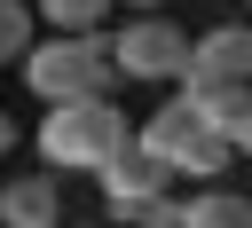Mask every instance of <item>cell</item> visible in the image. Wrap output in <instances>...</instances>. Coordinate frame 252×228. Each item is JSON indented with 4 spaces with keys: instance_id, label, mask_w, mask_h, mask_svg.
<instances>
[{
    "instance_id": "6",
    "label": "cell",
    "mask_w": 252,
    "mask_h": 228,
    "mask_svg": "<svg viewBox=\"0 0 252 228\" xmlns=\"http://www.w3.org/2000/svg\"><path fill=\"white\" fill-rule=\"evenodd\" d=\"M0 228H63V181L47 165L0 181Z\"/></svg>"
},
{
    "instance_id": "15",
    "label": "cell",
    "mask_w": 252,
    "mask_h": 228,
    "mask_svg": "<svg viewBox=\"0 0 252 228\" xmlns=\"http://www.w3.org/2000/svg\"><path fill=\"white\" fill-rule=\"evenodd\" d=\"M244 157H252V142H244Z\"/></svg>"
},
{
    "instance_id": "1",
    "label": "cell",
    "mask_w": 252,
    "mask_h": 228,
    "mask_svg": "<svg viewBox=\"0 0 252 228\" xmlns=\"http://www.w3.org/2000/svg\"><path fill=\"white\" fill-rule=\"evenodd\" d=\"M134 134H126V110L110 94H87V102H55L39 118V165L47 173H102L110 157H126Z\"/></svg>"
},
{
    "instance_id": "4",
    "label": "cell",
    "mask_w": 252,
    "mask_h": 228,
    "mask_svg": "<svg viewBox=\"0 0 252 228\" xmlns=\"http://www.w3.org/2000/svg\"><path fill=\"white\" fill-rule=\"evenodd\" d=\"M189 31L173 24V16H126L118 31H110V55H118V79H142V86H165V79H181L189 71Z\"/></svg>"
},
{
    "instance_id": "12",
    "label": "cell",
    "mask_w": 252,
    "mask_h": 228,
    "mask_svg": "<svg viewBox=\"0 0 252 228\" xmlns=\"http://www.w3.org/2000/svg\"><path fill=\"white\" fill-rule=\"evenodd\" d=\"M110 220H126V228H181V204L173 197H126V204H110Z\"/></svg>"
},
{
    "instance_id": "13",
    "label": "cell",
    "mask_w": 252,
    "mask_h": 228,
    "mask_svg": "<svg viewBox=\"0 0 252 228\" xmlns=\"http://www.w3.org/2000/svg\"><path fill=\"white\" fill-rule=\"evenodd\" d=\"M126 8H134V16H165V0H126Z\"/></svg>"
},
{
    "instance_id": "5",
    "label": "cell",
    "mask_w": 252,
    "mask_h": 228,
    "mask_svg": "<svg viewBox=\"0 0 252 228\" xmlns=\"http://www.w3.org/2000/svg\"><path fill=\"white\" fill-rule=\"evenodd\" d=\"M173 86H181V102H197V118H205V126H220L236 149L252 142V86H244V79H205V71H181Z\"/></svg>"
},
{
    "instance_id": "8",
    "label": "cell",
    "mask_w": 252,
    "mask_h": 228,
    "mask_svg": "<svg viewBox=\"0 0 252 228\" xmlns=\"http://www.w3.org/2000/svg\"><path fill=\"white\" fill-rule=\"evenodd\" d=\"M189 71H205V79H244V86H252V24H213V31H197Z\"/></svg>"
},
{
    "instance_id": "3",
    "label": "cell",
    "mask_w": 252,
    "mask_h": 228,
    "mask_svg": "<svg viewBox=\"0 0 252 228\" xmlns=\"http://www.w3.org/2000/svg\"><path fill=\"white\" fill-rule=\"evenodd\" d=\"M134 142H142L150 157H165L181 181H220V173H228V157H236V142H228L220 126H205V118H197V102H181V94H173V102H158V110L134 126Z\"/></svg>"
},
{
    "instance_id": "10",
    "label": "cell",
    "mask_w": 252,
    "mask_h": 228,
    "mask_svg": "<svg viewBox=\"0 0 252 228\" xmlns=\"http://www.w3.org/2000/svg\"><path fill=\"white\" fill-rule=\"evenodd\" d=\"M32 8H39L47 31H102L118 0H32Z\"/></svg>"
},
{
    "instance_id": "9",
    "label": "cell",
    "mask_w": 252,
    "mask_h": 228,
    "mask_svg": "<svg viewBox=\"0 0 252 228\" xmlns=\"http://www.w3.org/2000/svg\"><path fill=\"white\" fill-rule=\"evenodd\" d=\"M181 228H252V197H244V189L205 181V189L181 204Z\"/></svg>"
},
{
    "instance_id": "2",
    "label": "cell",
    "mask_w": 252,
    "mask_h": 228,
    "mask_svg": "<svg viewBox=\"0 0 252 228\" xmlns=\"http://www.w3.org/2000/svg\"><path fill=\"white\" fill-rule=\"evenodd\" d=\"M24 86H32L47 110H55V102L110 94V86H118L110 31H47V39H32V55H24Z\"/></svg>"
},
{
    "instance_id": "7",
    "label": "cell",
    "mask_w": 252,
    "mask_h": 228,
    "mask_svg": "<svg viewBox=\"0 0 252 228\" xmlns=\"http://www.w3.org/2000/svg\"><path fill=\"white\" fill-rule=\"evenodd\" d=\"M173 181H181V173H173L165 157H150V149L134 142L126 157H110V165H102V204H126V197H165Z\"/></svg>"
},
{
    "instance_id": "11",
    "label": "cell",
    "mask_w": 252,
    "mask_h": 228,
    "mask_svg": "<svg viewBox=\"0 0 252 228\" xmlns=\"http://www.w3.org/2000/svg\"><path fill=\"white\" fill-rule=\"evenodd\" d=\"M32 0H0V63H24L32 55Z\"/></svg>"
},
{
    "instance_id": "14",
    "label": "cell",
    "mask_w": 252,
    "mask_h": 228,
    "mask_svg": "<svg viewBox=\"0 0 252 228\" xmlns=\"http://www.w3.org/2000/svg\"><path fill=\"white\" fill-rule=\"evenodd\" d=\"M8 149H16V126H8V118H0V157H8Z\"/></svg>"
}]
</instances>
